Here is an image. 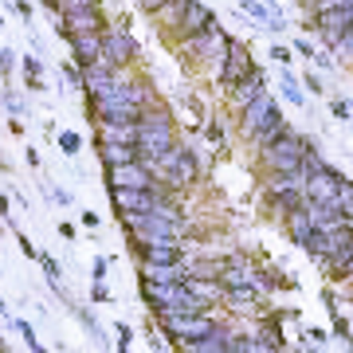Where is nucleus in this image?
Instances as JSON below:
<instances>
[{"mask_svg":"<svg viewBox=\"0 0 353 353\" xmlns=\"http://www.w3.org/2000/svg\"><path fill=\"white\" fill-rule=\"evenodd\" d=\"M150 169H153V176H157V185H165V189L176 192V196H181L185 189H196V185H201V176H204L196 150H192V145H185V141H181V145H173L165 157H157Z\"/></svg>","mask_w":353,"mask_h":353,"instance_id":"obj_1","label":"nucleus"},{"mask_svg":"<svg viewBox=\"0 0 353 353\" xmlns=\"http://www.w3.org/2000/svg\"><path fill=\"white\" fill-rule=\"evenodd\" d=\"M228 48H232V36H228L220 24H212V28H204L201 36H192V39H185V43H176V51H181V59L189 67H220L224 63V55H228Z\"/></svg>","mask_w":353,"mask_h":353,"instance_id":"obj_2","label":"nucleus"},{"mask_svg":"<svg viewBox=\"0 0 353 353\" xmlns=\"http://www.w3.org/2000/svg\"><path fill=\"white\" fill-rule=\"evenodd\" d=\"M310 150V138H303L299 130L290 126L275 145H267V150L255 153V161L263 173H290V169H303V157Z\"/></svg>","mask_w":353,"mask_h":353,"instance_id":"obj_3","label":"nucleus"},{"mask_svg":"<svg viewBox=\"0 0 353 353\" xmlns=\"http://www.w3.org/2000/svg\"><path fill=\"white\" fill-rule=\"evenodd\" d=\"M153 318H157V330H161L173 345L208 338V334L224 322V314H216V310H204V314H153Z\"/></svg>","mask_w":353,"mask_h":353,"instance_id":"obj_4","label":"nucleus"},{"mask_svg":"<svg viewBox=\"0 0 353 353\" xmlns=\"http://www.w3.org/2000/svg\"><path fill=\"white\" fill-rule=\"evenodd\" d=\"M138 59H141V48L138 39L130 36V28L106 24V32H102V63L110 71H134Z\"/></svg>","mask_w":353,"mask_h":353,"instance_id":"obj_5","label":"nucleus"},{"mask_svg":"<svg viewBox=\"0 0 353 353\" xmlns=\"http://www.w3.org/2000/svg\"><path fill=\"white\" fill-rule=\"evenodd\" d=\"M283 118H287V114H283V102H279L275 94L267 90L263 99H255L252 106H248V110L236 118V130H240V138H243V141H255L259 134H263V130L279 126Z\"/></svg>","mask_w":353,"mask_h":353,"instance_id":"obj_6","label":"nucleus"},{"mask_svg":"<svg viewBox=\"0 0 353 353\" xmlns=\"http://www.w3.org/2000/svg\"><path fill=\"white\" fill-rule=\"evenodd\" d=\"M255 55H252V48L248 43H240V39H232V48H228V55H224V63L216 67V87L220 90H232V87H240L243 79L255 71Z\"/></svg>","mask_w":353,"mask_h":353,"instance_id":"obj_7","label":"nucleus"},{"mask_svg":"<svg viewBox=\"0 0 353 353\" xmlns=\"http://www.w3.org/2000/svg\"><path fill=\"white\" fill-rule=\"evenodd\" d=\"M173 145H181L176 126H141L138 122V157L145 165H153L157 157H165Z\"/></svg>","mask_w":353,"mask_h":353,"instance_id":"obj_8","label":"nucleus"},{"mask_svg":"<svg viewBox=\"0 0 353 353\" xmlns=\"http://www.w3.org/2000/svg\"><path fill=\"white\" fill-rule=\"evenodd\" d=\"M216 24V12L204 4V0H192L189 8H185V16H181V24L173 28V32H165V39L169 43H185V39H192V36H201L204 28H212Z\"/></svg>","mask_w":353,"mask_h":353,"instance_id":"obj_9","label":"nucleus"},{"mask_svg":"<svg viewBox=\"0 0 353 353\" xmlns=\"http://www.w3.org/2000/svg\"><path fill=\"white\" fill-rule=\"evenodd\" d=\"M267 83H271V79H267V71H263V67H255V71H252L248 79H243L240 87L224 90V102H228V110H232L236 118H240V114L248 110V106H252L255 99H263V94H267Z\"/></svg>","mask_w":353,"mask_h":353,"instance_id":"obj_10","label":"nucleus"},{"mask_svg":"<svg viewBox=\"0 0 353 353\" xmlns=\"http://www.w3.org/2000/svg\"><path fill=\"white\" fill-rule=\"evenodd\" d=\"M106 189H157V176L145 161L114 165V169H106Z\"/></svg>","mask_w":353,"mask_h":353,"instance_id":"obj_11","label":"nucleus"},{"mask_svg":"<svg viewBox=\"0 0 353 353\" xmlns=\"http://www.w3.org/2000/svg\"><path fill=\"white\" fill-rule=\"evenodd\" d=\"M263 290L255 287V283H243V287H224V310H232V314H267L263 306Z\"/></svg>","mask_w":353,"mask_h":353,"instance_id":"obj_12","label":"nucleus"},{"mask_svg":"<svg viewBox=\"0 0 353 353\" xmlns=\"http://www.w3.org/2000/svg\"><path fill=\"white\" fill-rule=\"evenodd\" d=\"M55 32L59 36H83V32H106V16L102 8H83V12H71V16H59L55 20Z\"/></svg>","mask_w":353,"mask_h":353,"instance_id":"obj_13","label":"nucleus"},{"mask_svg":"<svg viewBox=\"0 0 353 353\" xmlns=\"http://www.w3.org/2000/svg\"><path fill=\"white\" fill-rule=\"evenodd\" d=\"M255 341H259V350L263 353H283L287 350V334H283V314H275V310H267V314H259V322H255Z\"/></svg>","mask_w":353,"mask_h":353,"instance_id":"obj_14","label":"nucleus"},{"mask_svg":"<svg viewBox=\"0 0 353 353\" xmlns=\"http://www.w3.org/2000/svg\"><path fill=\"white\" fill-rule=\"evenodd\" d=\"M157 189H110V201H114V212H153V201H157Z\"/></svg>","mask_w":353,"mask_h":353,"instance_id":"obj_15","label":"nucleus"},{"mask_svg":"<svg viewBox=\"0 0 353 353\" xmlns=\"http://www.w3.org/2000/svg\"><path fill=\"white\" fill-rule=\"evenodd\" d=\"M138 263H185V243H130Z\"/></svg>","mask_w":353,"mask_h":353,"instance_id":"obj_16","label":"nucleus"},{"mask_svg":"<svg viewBox=\"0 0 353 353\" xmlns=\"http://www.w3.org/2000/svg\"><path fill=\"white\" fill-rule=\"evenodd\" d=\"M71 43V63L75 67H94L102 59V32H83V36H67Z\"/></svg>","mask_w":353,"mask_h":353,"instance_id":"obj_17","label":"nucleus"},{"mask_svg":"<svg viewBox=\"0 0 353 353\" xmlns=\"http://www.w3.org/2000/svg\"><path fill=\"white\" fill-rule=\"evenodd\" d=\"M232 330H236V322H220V326L208 334V338H196V341H181L176 345V353H228V338H232Z\"/></svg>","mask_w":353,"mask_h":353,"instance_id":"obj_18","label":"nucleus"},{"mask_svg":"<svg viewBox=\"0 0 353 353\" xmlns=\"http://www.w3.org/2000/svg\"><path fill=\"white\" fill-rule=\"evenodd\" d=\"M338 181H341L338 169H322V173H310V176H306V204H334Z\"/></svg>","mask_w":353,"mask_h":353,"instance_id":"obj_19","label":"nucleus"},{"mask_svg":"<svg viewBox=\"0 0 353 353\" xmlns=\"http://www.w3.org/2000/svg\"><path fill=\"white\" fill-rule=\"evenodd\" d=\"M283 192H306V173L290 169V173H267L263 176V196H283Z\"/></svg>","mask_w":353,"mask_h":353,"instance_id":"obj_20","label":"nucleus"},{"mask_svg":"<svg viewBox=\"0 0 353 353\" xmlns=\"http://www.w3.org/2000/svg\"><path fill=\"white\" fill-rule=\"evenodd\" d=\"M138 271H141V283H161V287L189 279V267L185 263H138Z\"/></svg>","mask_w":353,"mask_h":353,"instance_id":"obj_21","label":"nucleus"},{"mask_svg":"<svg viewBox=\"0 0 353 353\" xmlns=\"http://www.w3.org/2000/svg\"><path fill=\"white\" fill-rule=\"evenodd\" d=\"M94 150H99V161L102 169H114V165H130V161H141L138 157V145H126V141H94Z\"/></svg>","mask_w":353,"mask_h":353,"instance_id":"obj_22","label":"nucleus"},{"mask_svg":"<svg viewBox=\"0 0 353 353\" xmlns=\"http://www.w3.org/2000/svg\"><path fill=\"white\" fill-rule=\"evenodd\" d=\"M283 228H287V240L294 243V248H306V243L314 240V224H310V212L303 208H294L290 216H283Z\"/></svg>","mask_w":353,"mask_h":353,"instance_id":"obj_23","label":"nucleus"},{"mask_svg":"<svg viewBox=\"0 0 353 353\" xmlns=\"http://www.w3.org/2000/svg\"><path fill=\"white\" fill-rule=\"evenodd\" d=\"M306 212H310L314 232H341V228H353V220H345L334 204H306Z\"/></svg>","mask_w":353,"mask_h":353,"instance_id":"obj_24","label":"nucleus"},{"mask_svg":"<svg viewBox=\"0 0 353 353\" xmlns=\"http://www.w3.org/2000/svg\"><path fill=\"white\" fill-rule=\"evenodd\" d=\"M279 94H283V102H287V106H299V110L306 106V87H303V79L290 75V67H283V71H279Z\"/></svg>","mask_w":353,"mask_h":353,"instance_id":"obj_25","label":"nucleus"},{"mask_svg":"<svg viewBox=\"0 0 353 353\" xmlns=\"http://www.w3.org/2000/svg\"><path fill=\"white\" fill-rule=\"evenodd\" d=\"M189 4H192V0H169L161 12L150 16V20H153L157 28H161V36H165V32H173V28L181 24V16H185V8H189Z\"/></svg>","mask_w":353,"mask_h":353,"instance_id":"obj_26","label":"nucleus"},{"mask_svg":"<svg viewBox=\"0 0 353 353\" xmlns=\"http://www.w3.org/2000/svg\"><path fill=\"white\" fill-rule=\"evenodd\" d=\"M99 138H102V141H126V145H138V122H122V126L102 122V126H99Z\"/></svg>","mask_w":353,"mask_h":353,"instance_id":"obj_27","label":"nucleus"},{"mask_svg":"<svg viewBox=\"0 0 353 353\" xmlns=\"http://www.w3.org/2000/svg\"><path fill=\"white\" fill-rule=\"evenodd\" d=\"M20 71H24V87H28V90H48L39 55H24V59H20Z\"/></svg>","mask_w":353,"mask_h":353,"instance_id":"obj_28","label":"nucleus"},{"mask_svg":"<svg viewBox=\"0 0 353 353\" xmlns=\"http://www.w3.org/2000/svg\"><path fill=\"white\" fill-rule=\"evenodd\" d=\"M334 208H338L345 220H353V181H350V176H341V181H338V192H334Z\"/></svg>","mask_w":353,"mask_h":353,"instance_id":"obj_29","label":"nucleus"},{"mask_svg":"<svg viewBox=\"0 0 353 353\" xmlns=\"http://www.w3.org/2000/svg\"><path fill=\"white\" fill-rule=\"evenodd\" d=\"M228 353H263V350H259L255 334H248V330H232V338H228Z\"/></svg>","mask_w":353,"mask_h":353,"instance_id":"obj_30","label":"nucleus"},{"mask_svg":"<svg viewBox=\"0 0 353 353\" xmlns=\"http://www.w3.org/2000/svg\"><path fill=\"white\" fill-rule=\"evenodd\" d=\"M287 130H290V122H287V118H283V122H279V126H271V130H263V134H259V138H255V141H252V150H255V153H259V150H267V145H275V141H279V138H283V134H287Z\"/></svg>","mask_w":353,"mask_h":353,"instance_id":"obj_31","label":"nucleus"},{"mask_svg":"<svg viewBox=\"0 0 353 353\" xmlns=\"http://www.w3.org/2000/svg\"><path fill=\"white\" fill-rule=\"evenodd\" d=\"M75 314H79V322H83V326L90 330V338L99 341L102 350H106V345H110V341H106V334H102V326H99V322H94V314H90V310H79V306H75Z\"/></svg>","mask_w":353,"mask_h":353,"instance_id":"obj_32","label":"nucleus"},{"mask_svg":"<svg viewBox=\"0 0 353 353\" xmlns=\"http://www.w3.org/2000/svg\"><path fill=\"white\" fill-rule=\"evenodd\" d=\"M12 330L24 338V345H28L32 353L39 350V338H36V330H32V322H28V318H12Z\"/></svg>","mask_w":353,"mask_h":353,"instance_id":"obj_33","label":"nucleus"},{"mask_svg":"<svg viewBox=\"0 0 353 353\" xmlns=\"http://www.w3.org/2000/svg\"><path fill=\"white\" fill-rule=\"evenodd\" d=\"M0 99H4V110L12 114V118H20V114H28L24 99H20V94H16L12 87H4V90H0Z\"/></svg>","mask_w":353,"mask_h":353,"instance_id":"obj_34","label":"nucleus"},{"mask_svg":"<svg viewBox=\"0 0 353 353\" xmlns=\"http://www.w3.org/2000/svg\"><path fill=\"white\" fill-rule=\"evenodd\" d=\"M204 138L212 141L216 150H224V145H228V130L220 126V122H216V118H208V122H204Z\"/></svg>","mask_w":353,"mask_h":353,"instance_id":"obj_35","label":"nucleus"},{"mask_svg":"<svg viewBox=\"0 0 353 353\" xmlns=\"http://www.w3.org/2000/svg\"><path fill=\"white\" fill-rule=\"evenodd\" d=\"M59 150H63L67 157H79V150H83V138H79L75 130H63V134H59Z\"/></svg>","mask_w":353,"mask_h":353,"instance_id":"obj_36","label":"nucleus"},{"mask_svg":"<svg viewBox=\"0 0 353 353\" xmlns=\"http://www.w3.org/2000/svg\"><path fill=\"white\" fill-rule=\"evenodd\" d=\"M83 8H99V0H59L55 16H71V12H83Z\"/></svg>","mask_w":353,"mask_h":353,"instance_id":"obj_37","label":"nucleus"},{"mask_svg":"<svg viewBox=\"0 0 353 353\" xmlns=\"http://www.w3.org/2000/svg\"><path fill=\"white\" fill-rule=\"evenodd\" d=\"M290 51H299V55H303L306 63H314V59H318V48L310 43V39H303V36H294V43H290Z\"/></svg>","mask_w":353,"mask_h":353,"instance_id":"obj_38","label":"nucleus"},{"mask_svg":"<svg viewBox=\"0 0 353 353\" xmlns=\"http://www.w3.org/2000/svg\"><path fill=\"white\" fill-rule=\"evenodd\" d=\"M303 87L310 90V94H326V83H322V71H314V67H310V71L303 75Z\"/></svg>","mask_w":353,"mask_h":353,"instance_id":"obj_39","label":"nucleus"},{"mask_svg":"<svg viewBox=\"0 0 353 353\" xmlns=\"http://www.w3.org/2000/svg\"><path fill=\"white\" fill-rule=\"evenodd\" d=\"M330 114H334L338 122H350V118H353V106H350V99H330Z\"/></svg>","mask_w":353,"mask_h":353,"instance_id":"obj_40","label":"nucleus"},{"mask_svg":"<svg viewBox=\"0 0 353 353\" xmlns=\"http://www.w3.org/2000/svg\"><path fill=\"white\" fill-rule=\"evenodd\" d=\"M267 51H271V59H275L279 67H290V59H294V51H290L287 43H271Z\"/></svg>","mask_w":353,"mask_h":353,"instance_id":"obj_41","label":"nucleus"},{"mask_svg":"<svg viewBox=\"0 0 353 353\" xmlns=\"http://www.w3.org/2000/svg\"><path fill=\"white\" fill-rule=\"evenodd\" d=\"M16 71V51L12 48H0V79H8Z\"/></svg>","mask_w":353,"mask_h":353,"instance_id":"obj_42","label":"nucleus"},{"mask_svg":"<svg viewBox=\"0 0 353 353\" xmlns=\"http://www.w3.org/2000/svg\"><path fill=\"white\" fill-rule=\"evenodd\" d=\"M90 275H94V283H106V275H110V259H106V255H94Z\"/></svg>","mask_w":353,"mask_h":353,"instance_id":"obj_43","label":"nucleus"},{"mask_svg":"<svg viewBox=\"0 0 353 353\" xmlns=\"http://www.w3.org/2000/svg\"><path fill=\"white\" fill-rule=\"evenodd\" d=\"M334 59H350L353 63V24H350V32H345V39L334 48Z\"/></svg>","mask_w":353,"mask_h":353,"instance_id":"obj_44","label":"nucleus"},{"mask_svg":"<svg viewBox=\"0 0 353 353\" xmlns=\"http://www.w3.org/2000/svg\"><path fill=\"white\" fill-rule=\"evenodd\" d=\"M114 334H118V353H130V341H134V330H130L126 322H118V326H114Z\"/></svg>","mask_w":353,"mask_h":353,"instance_id":"obj_45","label":"nucleus"},{"mask_svg":"<svg viewBox=\"0 0 353 353\" xmlns=\"http://www.w3.org/2000/svg\"><path fill=\"white\" fill-rule=\"evenodd\" d=\"M63 79L71 83V87H79V90H83V67H75V63H63Z\"/></svg>","mask_w":353,"mask_h":353,"instance_id":"obj_46","label":"nucleus"},{"mask_svg":"<svg viewBox=\"0 0 353 353\" xmlns=\"http://www.w3.org/2000/svg\"><path fill=\"white\" fill-rule=\"evenodd\" d=\"M134 4H138V8H141L145 16H157V12L165 8V4H169V0H134Z\"/></svg>","mask_w":353,"mask_h":353,"instance_id":"obj_47","label":"nucleus"},{"mask_svg":"<svg viewBox=\"0 0 353 353\" xmlns=\"http://www.w3.org/2000/svg\"><path fill=\"white\" fill-rule=\"evenodd\" d=\"M90 303H110V287L106 283H94L90 287Z\"/></svg>","mask_w":353,"mask_h":353,"instance_id":"obj_48","label":"nucleus"},{"mask_svg":"<svg viewBox=\"0 0 353 353\" xmlns=\"http://www.w3.org/2000/svg\"><path fill=\"white\" fill-rule=\"evenodd\" d=\"M12 12L20 16L24 24H32V4H28V0H12Z\"/></svg>","mask_w":353,"mask_h":353,"instance_id":"obj_49","label":"nucleus"},{"mask_svg":"<svg viewBox=\"0 0 353 353\" xmlns=\"http://www.w3.org/2000/svg\"><path fill=\"white\" fill-rule=\"evenodd\" d=\"M145 341H150L153 353H169V350H165V341H161V330H150V334H145Z\"/></svg>","mask_w":353,"mask_h":353,"instance_id":"obj_50","label":"nucleus"},{"mask_svg":"<svg viewBox=\"0 0 353 353\" xmlns=\"http://www.w3.org/2000/svg\"><path fill=\"white\" fill-rule=\"evenodd\" d=\"M16 243H20V252H24L28 259H39V252L32 248V240H28V236H20V232H16Z\"/></svg>","mask_w":353,"mask_h":353,"instance_id":"obj_51","label":"nucleus"},{"mask_svg":"<svg viewBox=\"0 0 353 353\" xmlns=\"http://www.w3.org/2000/svg\"><path fill=\"white\" fill-rule=\"evenodd\" d=\"M306 334H310V341H314V345H326V341H330L326 330H306Z\"/></svg>","mask_w":353,"mask_h":353,"instance_id":"obj_52","label":"nucleus"},{"mask_svg":"<svg viewBox=\"0 0 353 353\" xmlns=\"http://www.w3.org/2000/svg\"><path fill=\"white\" fill-rule=\"evenodd\" d=\"M51 201L55 204H71V192L67 189H51Z\"/></svg>","mask_w":353,"mask_h":353,"instance_id":"obj_53","label":"nucleus"},{"mask_svg":"<svg viewBox=\"0 0 353 353\" xmlns=\"http://www.w3.org/2000/svg\"><path fill=\"white\" fill-rule=\"evenodd\" d=\"M8 130H12L16 138H20V134H24V122H20V118H8Z\"/></svg>","mask_w":353,"mask_h":353,"instance_id":"obj_54","label":"nucleus"},{"mask_svg":"<svg viewBox=\"0 0 353 353\" xmlns=\"http://www.w3.org/2000/svg\"><path fill=\"white\" fill-rule=\"evenodd\" d=\"M59 236L63 240H75V224H59Z\"/></svg>","mask_w":353,"mask_h":353,"instance_id":"obj_55","label":"nucleus"},{"mask_svg":"<svg viewBox=\"0 0 353 353\" xmlns=\"http://www.w3.org/2000/svg\"><path fill=\"white\" fill-rule=\"evenodd\" d=\"M83 224H87V228H99V212H83Z\"/></svg>","mask_w":353,"mask_h":353,"instance_id":"obj_56","label":"nucleus"},{"mask_svg":"<svg viewBox=\"0 0 353 353\" xmlns=\"http://www.w3.org/2000/svg\"><path fill=\"white\" fill-rule=\"evenodd\" d=\"M39 4H43V8H51V12H55V8H59V0H39Z\"/></svg>","mask_w":353,"mask_h":353,"instance_id":"obj_57","label":"nucleus"},{"mask_svg":"<svg viewBox=\"0 0 353 353\" xmlns=\"http://www.w3.org/2000/svg\"><path fill=\"white\" fill-rule=\"evenodd\" d=\"M4 310H8V303H4V294H0V314H4Z\"/></svg>","mask_w":353,"mask_h":353,"instance_id":"obj_58","label":"nucleus"},{"mask_svg":"<svg viewBox=\"0 0 353 353\" xmlns=\"http://www.w3.org/2000/svg\"><path fill=\"white\" fill-rule=\"evenodd\" d=\"M0 28H4V20H0Z\"/></svg>","mask_w":353,"mask_h":353,"instance_id":"obj_59","label":"nucleus"},{"mask_svg":"<svg viewBox=\"0 0 353 353\" xmlns=\"http://www.w3.org/2000/svg\"><path fill=\"white\" fill-rule=\"evenodd\" d=\"M350 287H353V279H350Z\"/></svg>","mask_w":353,"mask_h":353,"instance_id":"obj_60","label":"nucleus"},{"mask_svg":"<svg viewBox=\"0 0 353 353\" xmlns=\"http://www.w3.org/2000/svg\"><path fill=\"white\" fill-rule=\"evenodd\" d=\"M267 4H271V0H267Z\"/></svg>","mask_w":353,"mask_h":353,"instance_id":"obj_61","label":"nucleus"},{"mask_svg":"<svg viewBox=\"0 0 353 353\" xmlns=\"http://www.w3.org/2000/svg\"><path fill=\"white\" fill-rule=\"evenodd\" d=\"M350 67H353V63H350Z\"/></svg>","mask_w":353,"mask_h":353,"instance_id":"obj_62","label":"nucleus"}]
</instances>
